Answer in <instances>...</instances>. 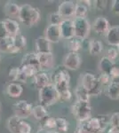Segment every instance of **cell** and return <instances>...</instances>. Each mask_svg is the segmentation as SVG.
<instances>
[{
    "instance_id": "obj_6",
    "label": "cell",
    "mask_w": 119,
    "mask_h": 133,
    "mask_svg": "<svg viewBox=\"0 0 119 133\" xmlns=\"http://www.w3.org/2000/svg\"><path fill=\"white\" fill-rule=\"evenodd\" d=\"M75 28V36L82 40H85L90 35L92 25L86 18H75L73 20Z\"/></svg>"
},
{
    "instance_id": "obj_50",
    "label": "cell",
    "mask_w": 119,
    "mask_h": 133,
    "mask_svg": "<svg viewBox=\"0 0 119 133\" xmlns=\"http://www.w3.org/2000/svg\"><path fill=\"white\" fill-rule=\"evenodd\" d=\"M117 50H118V52H119V45L117 46Z\"/></svg>"
},
{
    "instance_id": "obj_4",
    "label": "cell",
    "mask_w": 119,
    "mask_h": 133,
    "mask_svg": "<svg viewBox=\"0 0 119 133\" xmlns=\"http://www.w3.org/2000/svg\"><path fill=\"white\" fill-rule=\"evenodd\" d=\"M53 84L60 94L70 91V76L68 69L66 68H58L53 76Z\"/></svg>"
},
{
    "instance_id": "obj_22",
    "label": "cell",
    "mask_w": 119,
    "mask_h": 133,
    "mask_svg": "<svg viewBox=\"0 0 119 133\" xmlns=\"http://www.w3.org/2000/svg\"><path fill=\"white\" fill-rule=\"evenodd\" d=\"M86 124H87L88 128L90 129L92 133H101L102 131H105L99 116L91 117L88 121H86Z\"/></svg>"
},
{
    "instance_id": "obj_35",
    "label": "cell",
    "mask_w": 119,
    "mask_h": 133,
    "mask_svg": "<svg viewBox=\"0 0 119 133\" xmlns=\"http://www.w3.org/2000/svg\"><path fill=\"white\" fill-rule=\"evenodd\" d=\"M21 68L20 66H14L10 69L9 71V74H8V76H9V79L12 82H17L19 81V78H20V76H21Z\"/></svg>"
},
{
    "instance_id": "obj_47",
    "label": "cell",
    "mask_w": 119,
    "mask_h": 133,
    "mask_svg": "<svg viewBox=\"0 0 119 133\" xmlns=\"http://www.w3.org/2000/svg\"><path fill=\"white\" fill-rule=\"evenodd\" d=\"M36 133H49V130H46V129H44V128H39L37 130V131H36Z\"/></svg>"
},
{
    "instance_id": "obj_23",
    "label": "cell",
    "mask_w": 119,
    "mask_h": 133,
    "mask_svg": "<svg viewBox=\"0 0 119 133\" xmlns=\"http://www.w3.org/2000/svg\"><path fill=\"white\" fill-rule=\"evenodd\" d=\"M114 66H115L114 61H110L106 56H103L99 62V69L102 74L110 75V72L113 69Z\"/></svg>"
},
{
    "instance_id": "obj_7",
    "label": "cell",
    "mask_w": 119,
    "mask_h": 133,
    "mask_svg": "<svg viewBox=\"0 0 119 133\" xmlns=\"http://www.w3.org/2000/svg\"><path fill=\"white\" fill-rule=\"evenodd\" d=\"M12 109H14V115L23 120L32 115L33 107L27 100H19L12 105Z\"/></svg>"
},
{
    "instance_id": "obj_13",
    "label": "cell",
    "mask_w": 119,
    "mask_h": 133,
    "mask_svg": "<svg viewBox=\"0 0 119 133\" xmlns=\"http://www.w3.org/2000/svg\"><path fill=\"white\" fill-rule=\"evenodd\" d=\"M21 65L33 66L34 68H36L39 72L42 69L39 63V59H38V54L36 52H28L25 55H23L22 59H21Z\"/></svg>"
},
{
    "instance_id": "obj_18",
    "label": "cell",
    "mask_w": 119,
    "mask_h": 133,
    "mask_svg": "<svg viewBox=\"0 0 119 133\" xmlns=\"http://www.w3.org/2000/svg\"><path fill=\"white\" fill-rule=\"evenodd\" d=\"M23 88L19 83H10L6 86V93L12 98H18L22 94Z\"/></svg>"
},
{
    "instance_id": "obj_30",
    "label": "cell",
    "mask_w": 119,
    "mask_h": 133,
    "mask_svg": "<svg viewBox=\"0 0 119 133\" xmlns=\"http://www.w3.org/2000/svg\"><path fill=\"white\" fill-rule=\"evenodd\" d=\"M83 41L84 40L76 37V36L68 40V45L70 51H73V52H77L78 51H80L83 48Z\"/></svg>"
},
{
    "instance_id": "obj_39",
    "label": "cell",
    "mask_w": 119,
    "mask_h": 133,
    "mask_svg": "<svg viewBox=\"0 0 119 133\" xmlns=\"http://www.w3.org/2000/svg\"><path fill=\"white\" fill-rule=\"evenodd\" d=\"M31 126L29 123L25 122L24 120H21L20 128H19V133H31Z\"/></svg>"
},
{
    "instance_id": "obj_27",
    "label": "cell",
    "mask_w": 119,
    "mask_h": 133,
    "mask_svg": "<svg viewBox=\"0 0 119 133\" xmlns=\"http://www.w3.org/2000/svg\"><path fill=\"white\" fill-rule=\"evenodd\" d=\"M105 93L111 99H119V84L116 83L111 82L109 86L105 88Z\"/></svg>"
},
{
    "instance_id": "obj_2",
    "label": "cell",
    "mask_w": 119,
    "mask_h": 133,
    "mask_svg": "<svg viewBox=\"0 0 119 133\" xmlns=\"http://www.w3.org/2000/svg\"><path fill=\"white\" fill-rule=\"evenodd\" d=\"M80 84L87 90L90 96H99L104 90V87L99 83L98 77L91 72H84L81 75Z\"/></svg>"
},
{
    "instance_id": "obj_32",
    "label": "cell",
    "mask_w": 119,
    "mask_h": 133,
    "mask_svg": "<svg viewBox=\"0 0 119 133\" xmlns=\"http://www.w3.org/2000/svg\"><path fill=\"white\" fill-rule=\"evenodd\" d=\"M88 14V6L84 4H77L75 10V17L76 18H86Z\"/></svg>"
},
{
    "instance_id": "obj_20",
    "label": "cell",
    "mask_w": 119,
    "mask_h": 133,
    "mask_svg": "<svg viewBox=\"0 0 119 133\" xmlns=\"http://www.w3.org/2000/svg\"><path fill=\"white\" fill-rule=\"evenodd\" d=\"M6 28V30L8 32V35L10 36L14 37L15 36H17L18 34H20V25L16 21L12 20L11 18L5 19L4 21Z\"/></svg>"
},
{
    "instance_id": "obj_26",
    "label": "cell",
    "mask_w": 119,
    "mask_h": 133,
    "mask_svg": "<svg viewBox=\"0 0 119 133\" xmlns=\"http://www.w3.org/2000/svg\"><path fill=\"white\" fill-rule=\"evenodd\" d=\"M88 50L91 55H99L103 51V44L99 40L92 39L88 43Z\"/></svg>"
},
{
    "instance_id": "obj_21",
    "label": "cell",
    "mask_w": 119,
    "mask_h": 133,
    "mask_svg": "<svg viewBox=\"0 0 119 133\" xmlns=\"http://www.w3.org/2000/svg\"><path fill=\"white\" fill-rule=\"evenodd\" d=\"M20 10L21 5H17L14 2L8 1L4 5V12H5V15L8 17H18L19 14H20Z\"/></svg>"
},
{
    "instance_id": "obj_34",
    "label": "cell",
    "mask_w": 119,
    "mask_h": 133,
    "mask_svg": "<svg viewBox=\"0 0 119 133\" xmlns=\"http://www.w3.org/2000/svg\"><path fill=\"white\" fill-rule=\"evenodd\" d=\"M64 19L62 18V16L60 15L58 12H52L49 15V23L50 25H56V26H60V23L63 21Z\"/></svg>"
},
{
    "instance_id": "obj_10",
    "label": "cell",
    "mask_w": 119,
    "mask_h": 133,
    "mask_svg": "<svg viewBox=\"0 0 119 133\" xmlns=\"http://www.w3.org/2000/svg\"><path fill=\"white\" fill-rule=\"evenodd\" d=\"M76 6H77V4L74 1H71V0L63 1L60 4L58 7V12L63 19H70V17L75 15Z\"/></svg>"
},
{
    "instance_id": "obj_19",
    "label": "cell",
    "mask_w": 119,
    "mask_h": 133,
    "mask_svg": "<svg viewBox=\"0 0 119 133\" xmlns=\"http://www.w3.org/2000/svg\"><path fill=\"white\" fill-rule=\"evenodd\" d=\"M14 46V37L6 36L5 38L0 39V52L12 53Z\"/></svg>"
},
{
    "instance_id": "obj_17",
    "label": "cell",
    "mask_w": 119,
    "mask_h": 133,
    "mask_svg": "<svg viewBox=\"0 0 119 133\" xmlns=\"http://www.w3.org/2000/svg\"><path fill=\"white\" fill-rule=\"evenodd\" d=\"M38 59H39L41 68L45 69L53 68L54 65V57H53V52L38 54Z\"/></svg>"
},
{
    "instance_id": "obj_45",
    "label": "cell",
    "mask_w": 119,
    "mask_h": 133,
    "mask_svg": "<svg viewBox=\"0 0 119 133\" xmlns=\"http://www.w3.org/2000/svg\"><path fill=\"white\" fill-rule=\"evenodd\" d=\"M110 77H111V79H115V78L119 77V68H117V66H114L113 69L110 72Z\"/></svg>"
},
{
    "instance_id": "obj_52",
    "label": "cell",
    "mask_w": 119,
    "mask_h": 133,
    "mask_svg": "<svg viewBox=\"0 0 119 133\" xmlns=\"http://www.w3.org/2000/svg\"><path fill=\"white\" fill-rule=\"evenodd\" d=\"M0 61H1V56H0Z\"/></svg>"
},
{
    "instance_id": "obj_1",
    "label": "cell",
    "mask_w": 119,
    "mask_h": 133,
    "mask_svg": "<svg viewBox=\"0 0 119 133\" xmlns=\"http://www.w3.org/2000/svg\"><path fill=\"white\" fill-rule=\"evenodd\" d=\"M18 18L21 23L28 27H31V26L36 25L40 21V11L37 8L33 7L29 4H24L21 5Z\"/></svg>"
},
{
    "instance_id": "obj_51",
    "label": "cell",
    "mask_w": 119,
    "mask_h": 133,
    "mask_svg": "<svg viewBox=\"0 0 119 133\" xmlns=\"http://www.w3.org/2000/svg\"><path fill=\"white\" fill-rule=\"evenodd\" d=\"M0 109H1V103H0Z\"/></svg>"
},
{
    "instance_id": "obj_25",
    "label": "cell",
    "mask_w": 119,
    "mask_h": 133,
    "mask_svg": "<svg viewBox=\"0 0 119 133\" xmlns=\"http://www.w3.org/2000/svg\"><path fill=\"white\" fill-rule=\"evenodd\" d=\"M32 115L36 120L39 122H42L45 118L48 116V112L46 110V108L42 105H36L33 107V110H32Z\"/></svg>"
},
{
    "instance_id": "obj_14",
    "label": "cell",
    "mask_w": 119,
    "mask_h": 133,
    "mask_svg": "<svg viewBox=\"0 0 119 133\" xmlns=\"http://www.w3.org/2000/svg\"><path fill=\"white\" fill-rule=\"evenodd\" d=\"M32 79H33L34 87L38 90L43 89V88H45V86L49 85L50 83H52L47 73H45L44 71L38 72L37 74H36L35 76H34V77Z\"/></svg>"
},
{
    "instance_id": "obj_24",
    "label": "cell",
    "mask_w": 119,
    "mask_h": 133,
    "mask_svg": "<svg viewBox=\"0 0 119 133\" xmlns=\"http://www.w3.org/2000/svg\"><path fill=\"white\" fill-rule=\"evenodd\" d=\"M26 44H27V39L23 35L21 34H18L17 36H14V50H12L11 54H15V53H18L19 51L25 48Z\"/></svg>"
},
{
    "instance_id": "obj_48",
    "label": "cell",
    "mask_w": 119,
    "mask_h": 133,
    "mask_svg": "<svg viewBox=\"0 0 119 133\" xmlns=\"http://www.w3.org/2000/svg\"><path fill=\"white\" fill-rule=\"evenodd\" d=\"M112 82L114 83H116L119 84V77H117V78H115V79H112Z\"/></svg>"
},
{
    "instance_id": "obj_31",
    "label": "cell",
    "mask_w": 119,
    "mask_h": 133,
    "mask_svg": "<svg viewBox=\"0 0 119 133\" xmlns=\"http://www.w3.org/2000/svg\"><path fill=\"white\" fill-rule=\"evenodd\" d=\"M70 128V123L68 120H66L63 117H58L56 118V130L60 133H65Z\"/></svg>"
},
{
    "instance_id": "obj_36",
    "label": "cell",
    "mask_w": 119,
    "mask_h": 133,
    "mask_svg": "<svg viewBox=\"0 0 119 133\" xmlns=\"http://www.w3.org/2000/svg\"><path fill=\"white\" fill-rule=\"evenodd\" d=\"M98 79H99V83H101V85L105 88L109 86L112 82V79H111V77H110V75H108V74H102V73H101V75H99V76L98 77Z\"/></svg>"
},
{
    "instance_id": "obj_38",
    "label": "cell",
    "mask_w": 119,
    "mask_h": 133,
    "mask_svg": "<svg viewBox=\"0 0 119 133\" xmlns=\"http://www.w3.org/2000/svg\"><path fill=\"white\" fill-rule=\"evenodd\" d=\"M118 54H119V52H118L117 49L115 48V47H109L107 50V55H106V57H107L108 59H109L110 61L115 62V61L117 59Z\"/></svg>"
},
{
    "instance_id": "obj_49",
    "label": "cell",
    "mask_w": 119,
    "mask_h": 133,
    "mask_svg": "<svg viewBox=\"0 0 119 133\" xmlns=\"http://www.w3.org/2000/svg\"><path fill=\"white\" fill-rule=\"evenodd\" d=\"M49 133H60V132L54 130H49Z\"/></svg>"
},
{
    "instance_id": "obj_37",
    "label": "cell",
    "mask_w": 119,
    "mask_h": 133,
    "mask_svg": "<svg viewBox=\"0 0 119 133\" xmlns=\"http://www.w3.org/2000/svg\"><path fill=\"white\" fill-rule=\"evenodd\" d=\"M74 133H92V131L88 128L86 122H82V123H79L78 122Z\"/></svg>"
},
{
    "instance_id": "obj_8",
    "label": "cell",
    "mask_w": 119,
    "mask_h": 133,
    "mask_svg": "<svg viewBox=\"0 0 119 133\" xmlns=\"http://www.w3.org/2000/svg\"><path fill=\"white\" fill-rule=\"evenodd\" d=\"M92 29L99 36H106L111 28L109 21L104 16H99L94 20L92 25Z\"/></svg>"
},
{
    "instance_id": "obj_5",
    "label": "cell",
    "mask_w": 119,
    "mask_h": 133,
    "mask_svg": "<svg viewBox=\"0 0 119 133\" xmlns=\"http://www.w3.org/2000/svg\"><path fill=\"white\" fill-rule=\"evenodd\" d=\"M74 117L79 123L86 122L92 117V107L89 101L76 100L71 108Z\"/></svg>"
},
{
    "instance_id": "obj_29",
    "label": "cell",
    "mask_w": 119,
    "mask_h": 133,
    "mask_svg": "<svg viewBox=\"0 0 119 133\" xmlns=\"http://www.w3.org/2000/svg\"><path fill=\"white\" fill-rule=\"evenodd\" d=\"M75 94L77 97V100H83V101H89L90 99V94L87 90L81 84L77 85L75 90Z\"/></svg>"
},
{
    "instance_id": "obj_42",
    "label": "cell",
    "mask_w": 119,
    "mask_h": 133,
    "mask_svg": "<svg viewBox=\"0 0 119 133\" xmlns=\"http://www.w3.org/2000/svg\"><path fill=\"white\" fill-rule=\"evenodd\" d=\"M8 36L9 35H8L7 30H6L5 22H4V21H0V39L5 38Z\"/></svg>"
},
{
    "instance_id": "obj_46",
    "label": "cell",
    "mask_w": 119,
    "mask_h": 133,
    "mask_svg": "<svg viewBox=\"0 0 119 133\" xmlns=\"http://www.w3.org/2000/svg\"><path fill=\"white\" fill-rule=\"evenodd\" d=\"M27 80H28V77H27V76L23 73L22 71L21 72V76H20V78H19V81L18 82H21V83H26L27 82Z\"/></svg>"
},
{
    "instance_id": "obj_12",
    "label": "cell",
    "mask_w": 119,
    "mask_h": 133,
    "mask_svg": "<svg viewBox=\"0 0 119 133\" xmlns=\"http://www.w3.org/2000/svg\"><path fill=\"white\" fill-rule=\"evenodd\" d=\"M44 36L50 43H53V44L60 42V40L62 38L61 34H60V26L49 25L48 27L45 29Z\"/></svg>"
},
{
    "instance_id": "obj_16",
    "label": "cell",
    "mask_w": 119,
    "mask_h": 133,
    "mask_svg": "<svg viewBox=\"0 0 119 133\" xmlns=\"http://www.w3.org/2000/svg\"><path fill=\"white\" fill-rule=\"evenodd\" d=\"M106 40L110 46L119 45V26H112L107 33Z\"/></svg>"
},
{
    "instance_id": "obj_9",
    "label": "cell",
    "mask_w": 119,
    "mask_h": 133,
    "mask_svg": "<svg viewBox=\"0 0 119 133\" xmlns=\"http://www.w3.org/2000/svg\"><path fill=\"white\" fill-rule=\"evenodd\" d=\"M81 65V57L78 52L70 51L63 59V66L66 69L77 70Z\"/></svg>"
},
{
    "instance_id": "obj_41",
    "label": "cell",
    "mask_w": 119,
    "mask_h": 133,
    "mask_svg": "<svg viewBox=\"0 0 119 133\" xmlns=\"http://www.w3.org/2000/svg\"><path fill=\"white\" fill-rule=\"evenodd\" d=\"M108 5V1H105V0H97V1H94V5L95 8L99 11H103L106 9Z\"/></svg>"
},
{
    "instance_id": "obj_33",
    "label": "cell",
    "mask_w": 119,
    "mask_h": 133,
    "mask_svg": "<svg viewBox=\"0 0 119 133\" xmlns=\"http://www.w3.org/2000/svg\"><path fill=\"white\" fill-rule=\"evenodd\" d=\"M41 123H42V128L46 129L48 130H56V118L54 117L47 116Z\"/></svg>"
},
{
    "instance_id": "obj_11",
    "label": "cell",
    "mask_w": 119,
    "mask_h": 133,
    "mask_svg": "<svg viewBox=\"0 0 119 133\" xmlns=\"http://www.w3.org/2000/svg\"><path fill=\"white\" fill-rule=\"evenodd\" d=\"M60 34L63 39L70 40L75 37V28L74 22L71 19H64L60 25Z\"/></svg>"
},
{
    "instance_id": "obj_43",
    "label": "cell",
    "mask_w": 119,
    "mask_h": 133,
    "mask_svg": "<svg viewBox=\"0 0 119 133\" xmlns=\"http://www.w3.org/2000/svg\"><path fill=\"white\" fill-rule=\"evenodd\" d=\"M111 11L115 14L119 15V0H114V1H112Z\"/></svg>"
},
{
    "instance_id": "obj_3",
    "label": "cell",
    "mask_w": 119,
    "mask_h": 133,
    "mask_svg": "<svg viewBox=\"0 0 119 133\" xmlns=\"http://www.w3.org/2000/svg\"><path fill=\"white\" fill-rule=\"evenodd\" d=\"M38 98H39L40 105L48 108L60 100V96L54 85L53 83H50L49 85L39 90Z\"/></svg>"
},
{
    "instance_id": "obj_28",
    "label": "cell",
    "mask_w": 119,
    "mask_h": 133,
    "mask_svg": "<svg viewBox=\"0 0 119 133\" xmlns=\"http://www.w3.org/2000/svg\"><path fill=\"white\" fill-rule=\"evenodd\" d=\"M21 119L17 117L16 115H12L8 118L7 120V127L11 133H19V128H20Z\"/></svg>"
},
{
    "instance_id": "obj_40",
    "label": "cell",
    "mask_w": 119,
    "mask_h": 133,
    "mask_svg": "<svg viewBox=\"0 0 119 133\" xmlns=\"http://www.w3.org/2000/svg\"><path fill=\"white\" fill-rule=\"evenodd\" d=\"M110 126L119 129V112H115L110 115Z\"/></svg>"
},
{
    "instance_id": "obj_44",
    "label": "cell",
    "mask_w": 119,
    "mask_h": 133,
    "mask_svg": "<svg viewBox=\"0 0 119 133\" xmlns=\"http://www.w3.org/2000/svg\"><path fill=\"white\" fill-rule=\"evenodd\" d=\"M71 98H72V93H71L70 90L66 92H64V93L60 94V99L64 100V101H70L71 99Z\"/></svg>"
},
{
    "instance_id": "obj_15",
    "label": "cell",
    "mask_w": 119,
    "mask_h": 133,
    "mask_svg": "<svg viewBox=\"0 0 119 133\" xmlns=\"http://www.w3.org/2000/svg\"><path fill=\"white\" fill-rule=\"evenodd\" d=\"M35 46H36V52L37 53V54L52 52L51 43H50L44 36H38V37L36 38Z\"/></svg>"
}]
</instances>
